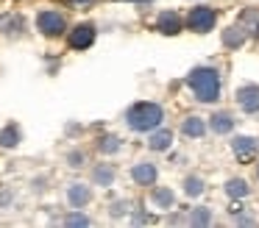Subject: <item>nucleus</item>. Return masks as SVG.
I'll list each match as a JSON object with an SVG mask.
<instances>
[{
    "label": "nucleus",
    "instance_id": "23",
    "mask_svg": "<svg viewBox=\"0 0 259 228\" xmlns=\"http://www.w3.org/2000/svg\"><path fill=\"white\" fill-rule=\"evenodd\" d=\"M73 3H92V0H73Z\"/></svg>",
    "mask_w": 259,
    "mask_h": 228
},
{
    "label": "nucleus",
    "instance_id": "9",
    "mask_svg": "<svg viewBox=\"0 0 259 228\" xmlns=\"http://www.w3.org/2000/svg\"><path fill=\"white\" fill-rule=\"evenodd\" d=\"M67 198H70V206H73V209H81V206H87V203H90L92 192H90L87 187H81V184H75V187H70Z\"/></svg>",
    "mask_w": 259,
    "mask_h": 228
},
{
    "label": "nucleus",
    "instance_id": "8",
    "mask_svg": "<svg viewBox=\"0 0 259 228\" xmlns=\"http://www.w3.org/2000/svg\"><path fill=\"white\" fill-rule=\"evenodd\" d=\"M131 175H134V181L140 184V187H151V184L156 181V167L145 161V164H137Z\"/></svg>",
    "mask_w": 259,
    "mask_h": 228
},
{
    "label": "nucleus",
    "instance_id": "14",
    "mask_svg": "<svg viewBox=\"0 0 259 228\" xmlns=\"http://www.w3.org/2000/svg\"><path fill=\"white\" fill-rule=\"evenodd\" d=\"M181 131H184L187 136H203V131H206V125H203V120H198V117H190V120H184V125H181Z\"/></svg>",
    "mask_w": 259,
    "mask_h": 228
},
{
    "label": "nucleus",
    "instance_id": "6",
    "mask_svg": "<svg viewBox=\"0 0 259 228\" xmlns=\"http://www.w3.org/2000/svg\"><path fill=\"white\" fill-rule=\"evenodd\" d=\"M237 100H240V106L248 111V114L259 111V86H253V83H245V86H240V92H237Z\"/></svg>",
    "mask_w": 259,
    "mask_h": 228
},
{
    "label": "nucleus",
    "instance_id": "12",
    "mask_svg": "<svg viewBox=\"0 0 259 228\" xmlns=\"http://www.w3.org/2000/svg\"><path fill=\"white\" fill-rule=\"evenodd\" d=\"M223 42H226V48H240L242 42H245V28H229V31L223 33Z\"/></svg>",
    "mask_w": 259,
    "mask_h": 228
},
{
    "label": "nucleus",
    "instance_id": "21",
    "mask_svg": "<svg viewBox=\"0 0 259 228\" xmlns=\"http://www.w3.org/2000/svg\"><path fill=\"white\" fill-rule=\"evenodd\" d=\"M87 222H90V220H87L84 214H70L67 217V225H87Z\"/></svg>",
    "mask_w": 259,
    "mask_h": 228
},
{
    "label": "nucleus",
    "instance_id": "13",
    "mask_svg": "<svg viewBox=\"0 0 259 228\" xmlns=\"http://www.w3.org/2000/svg\"><path fill=\"white\" fill-rule=\"evenodd\" d=\"M253 148H256V142H253L251 136H240V139H234V153L240 156V159H248V156L253 153Z\"/></svg>",
    "mask_w": 259,
    "mask_h": 228
},
{
    "label": "nucleus",
    "instance_id": "17",
    "mask_svg": "<svg viewBox=\"0 0 259 228\" xmlns=\"http://www.w3.org/2000/svg\"><path fill=\"white\" fill-rule=\"evenodd\" d=\"M153 200H156L162 209H170L176 198H173V192H170V189H153Z\"/></svg>",
    "mask_w": 259,
    "mask_h": 228
},
{
    "label": "nucleus",
    "instance_id": "22",
    "mask_svg": "<svg viewBox=\"0 0 259 228\" xmlns=\"http://www.w3.org/2000/svg\"><path fill=\"white\" fill-rule=\"evenodd\" d=\"M192 222H209V211L206 209H198L195 214H192Z\"/></svg>",
    "mask_w": 259,
    "mask_h": 228
},
{
    "label": "nucleus",
    "instance_id": "20",
    "mask_svg": "<svg viewBox=\"0 0 259 228\" xmlns=\"http://www.w3.org/2000/svg\"><path fill=\"white\" fill-rule=\"evenodd\" d=\"M117 148H120V139H114V136L101 139V150H106V153H112V150H117Z\"/></svg>",
    "mask_w": 259,
    "mask_h": 228
},
{
    "label": "nucleus",
    "instance_id": "19",
    "mask_svg": "<svg viewBox=\"0 0 259 228\" xmlns=\"http://www.w3.org/2000/svg\"><path fill=\"white\" fill-rule=\"evenodd\" d=\"M203 192V184H201V178H187V195H201Z\"/></svg>",
    "mask_w": 259,
    "mask_h": 228
},
{
    "label": "nucleus",
    "instance_id": "16",
    "mask_svg": "<svg viewBox=\"0 0 259 228\" xmlns=\"http://www.w3.org/2000/svg\"><path fill=\"white\" fill-rule=\"evenodd\" d=\"M226 192H229L231 198H245V195H248V184L242 181V178H231V181L226 184Z\"/></svg>",
    "mask_w": 259,
    "mask_h": 228
},
{
    "label": "nucleus",
    "instance_id": "2",
    "mask_svg": "<svg viewBox=\"0 0 259 228\" xmlns=\"http://www.w3.org/2000/svg\"><path fill=\"white\" fill-rule=\"evenodd\" d=\"M162 122V109L156 103H137L128 109V125L134 131H153Z\"/></svg>",
    "mask_w": 259,
    "mask_h": 228
},
{
    "label": "nucleus",
    "instance_id": "11",
    "mask_svg": "<svg viewBox=\"0 0 259 228\" xmlns=\"http://www.w3.org/2000/svg\"><path fill=\"white\" fill-rule=\"evenodd\" d=\"M0 145L3 148H17L20 145V128L17 125H6L0 131Z\"/></svg>",
    "mask_w": 259,
    "mask_h": 228
},
{
    "label": "nucleus",
    "instance_id": "3",
    "mask_svg": "<svg viewBox=\"0 0 259 228\" xmlns=\"http://www.w3.org/2000/svg\"><path fill=\"white\" fill-rule=\"evenodd\" d=\"M214 20H218V11L214 9H209V6H195V9L190 11V28L192 31H198V33H206V31H212L214 28Z\"/></svg>",
    "mask_w": 259,
    "mask_h": 228
},
{
    "label": "nucleus",
    "instance_id": "7",
    "mask_svg": "<svg viewBox=\"0 0 259 228\" xmlns=\"http://www.w3.org/2000/svg\"><path fill=\"white\" fill-rule=\"evenodd\" d=\"M156 28L162 33H167V36H176V33L181 31V17L176 14V11H164V14H159Z\"/></svg>",
    "mask_w": 259,
    "mask_h": 228
},
{
    "label": "nucleus",
    "instance_id": "18",
    "mask_svg": "<svg viewBox=\"0 0 259 228\" xmlns=\"http://www.w3.org/2000/svg\"><path fill=\"white\" fill-rule=\"evenodd\" d=\"M112 178H114L112 167H98V170H95V181L103 184V187H109V184H112Z\"/></svg>",
    "mask_w": 259,
    "mask_h": 228
},
{
    "label": "nucleus",
    "instance_id": "4",
    "mask_svg": "<svg viewBox=\"0 0 259 228\" xmlns=\"http://www.w3.org/2000/svg\"><path fill=\"white\" fill-rule=\"evenodd\" d=\"M36 28H39L45 36H62V33L67 31V22H64V17L59 14V11H42V14L36 17Z\"/></svg>",
    "mask_w": 259,
    "mask_h": 228
},
{
    "label": "nucleus",
    "instance_id": "5",
    "mask_svg": "<svg viewBox=\"0 0 259 228\" xmlns=\"http://www.w3.org/2000/svg\"><path fill=\"white\" fill-rule=\"evenodd\" d=\"M92 42H95V28H92L90 22L75 25L73 31H70V48L73 50H87V48H92Z\"/></svg>",
    "mask_w": 259,
    "mask_h": 228
},
{
    "label": "nucleus",
    "instance_id": "15",
    "mask_svg": "<svg viewBox=\"0 0 259 228\" xmlns=\"http://www.w3.org/2000/svg\"><path fill=\"white\" fill-rule=\"evenodd\" d=\"M170 142H173V133H170V131H156L151 136V148L153 150H167Z\"/></svg>",
    "mask_w": 259,
    "mask_h": 228
},
{
    "label": "nucleus",
    "instance_id": "1",
    "mask_svg": "<svg viewBox=\"0 0 259 228\" xmlns=\"http://www.w3.org/2000/svg\"><path fill=\"white\" fill-rule=\"evenodd\" d=\"M187 81H190L192 92L201 103H212V100L220 98V75L212 67H195Z\"/></svg>",
    "mask_w": 259,
    "mask_h": 228
},
{
    "label": "nucleus",
    "instance_id": "10",
    "mask_svg": "<svg viewBox=\"0 0 259 228\" xmlns=\"http://www.w3.org/2000/svg\"><path fill=\"white\" fill-rule=\"evenodd\" d=\"M212 128H214V133H229L231 128H234V120H231L229 111H218V114L212 117Z\"/></svg>",
    "mask_w": 259,
    "mask_h": 228
}]
</instances>
